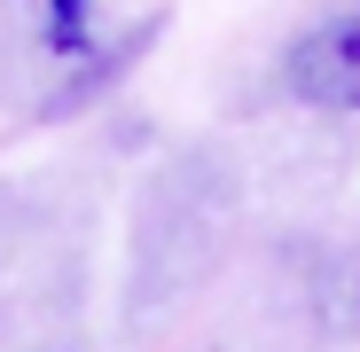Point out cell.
<instances>
[{
    "instance_id": "1",
    "label": "cell",
    "mask_w": 360,
    "mask_h": 352,
    "mask_svg": "<svg viewBox=\"0 0 360 352\" xmlns=\"http://www.w3.org/2000/svg\"><path fill=\"white\" fill-rule=\"evenodd\" d=\"M282 86L306 102V110H360V0L290 39Z\"/></svg>"
}]
</instances>
